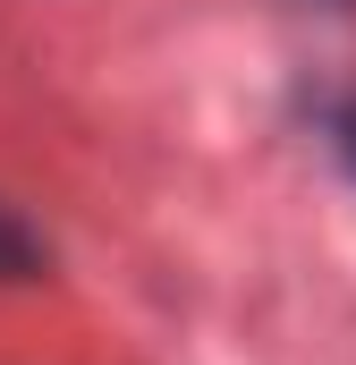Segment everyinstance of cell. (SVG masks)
Masks as SVG:
<instances>
[{"label":"cell","mask_w":356,"mask_h":365,"mask_svg":"<svg viewBox=\"0 0 356 365\" xmlns=\"http://www.w3.org/2000/svg\"><path fill=\"white\" fill-rule=\"evenodd\" d=\"M331 145L356 162V102H340V110H331Z\"/></svg>","instance_id":"obj_2"},{"label":"cell","mask_w":356,"mask_h":365,"mask_svg":"<svg viewBox=\"0 0 356 365\" xmlns=\"http://www.w3.org/2000/svg\"><path fill=\"white\" fill-rule=\"evenodd\" d=\"M43 272V247H34V230L17 221V212H0V280H34Z\"/></svg>","instance_id":"obj_1"}]
</instances>
